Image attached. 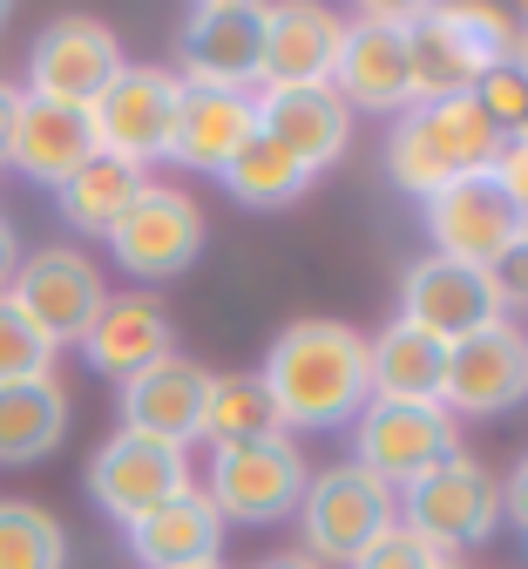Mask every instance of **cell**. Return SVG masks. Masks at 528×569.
I'll use <instances>...</instances> for the list:
<instances>
[{
    "instance_id": "6da1fadb",
    "label": "cell",
    "mask_w": 528,
    "mask_h": 569,
    "mask_svg": "<svg viewBox=\"0 0 528 569\" xmlns=\"http://www.w3.org/2000/svg\"><path fill=\"white\" fill-rule=\"evenodd\" d=\"M265 393L285 427H352L372 400L366 339L339 319H298L265 352Z\"/></svg>"
},
{
    "instance_id": "7a4b0ae2",
    "label": "cell",
    "mask_w": 528,
    "mask_h": 569,
    "mask_svg": "<svg viewBox=\"0 0 528 569\" xmlns=\"http://www.w3.org/2000/svg\"><path fill=\"white\" fill-rule=\"evenodd\" d=\"M501 129L481 116L475 96H447V102H414L400 122H393V142H387V170L400 190L414 197H434L455 177H481L495 170L501 157Z\"/></svg>"
},
{
    "instance_id": "3957f363",
    "label": "cell",
    "mask_w": 528,
    "mask_h": 569,
    "mask_svg": "<svg viewBox=\"0 0 528 569\" xmlns=\"http://www.w3.org/2000/svg\"><path fill=\"white\" fill-rule=\"evenodd\" d=\"M306 455H298L291 435H271V441H238V448H210V509L223 522H285L298 516V502H306Z\"/></svg>"
},
{
    "instance_id": "277c9868",
    "label": "cell",
    "mask_w": 528,
    "mask_h": 569,
    "mask_svg": "<svg viewBox=\"0 0 528 569\" xmlns=\"http://www.w3.org/2000/svg\"><path fill=\"white\" fill-rule=\"evenodd\" d=\"M177 102H183V82L170 76V68H122V76L82 109L89 116V136H96V157L129 163V170L170 157Z\"/></svg>"
},
{
    "instance_id": "5b68a950",
    "label": "cell",
    "mask_w": 528,
    "mask_h": 569,
    "mask_svg": "<svg viewBox=\"0 0 528 569\" xmlns=\"http://www.w3.org/2000/svg\"><path fill=\"white\" fill-rule=\"evenodd\" d=\"M407 495V529L434 549V556H455L468 542H488L501 522V481L468 461V455H447L440 468H427Z\"/></svg>"
},
{
    "instance_id": "8992f818",
    "label": "cell",
    "mask_w": 528,
    "mask_h": 569,
    "mask_svg": "<svg viewBox=\"0 0 528 569\" xmlns=\"http://www.w3.org/2000/svg\"><path fill=\"white\" fill-rule=\"evenodd\" d=\"M183 89L251 96L265 82V8L258 0H203L183 21Z\"/></svg>"
},
{
    "instance_id": "52a82bcc",
    "label": "cell",
    "mask_w": 528,
    "mask_h": 569,
    "mask_svg": "<svg viewBox=\"0 0 528 569\" xmlns=\"http://www.w3.org/2000/svg\"><path fill=\"white\" fill-rule=\"evenodd\" d=\"M447 455H461L455 441V413L447 407H400V400H366V413L352 420V461L366 475H380L393 495L414 488L427 468H440Z\"/></svg>"
},
{
    "instance_id": "ba28073f",
    "label": "cell",
    "mask_w": 528,
    "mask_h": 569,
    "mask_svg": "<svg viewBox=\"0 0 528 569\" xmlns=\"http://www.w3.org/2000/svg\"><path fill=\"white\" fill-rule=\"evenodd\" d=\"M298 522H306L312 562H352L366 542H380L400 516H393V488L380 475H366L359 461L326 468L319 481H306V502H298Z\"/></svg>"
},
{
    "instance_id": "9c48e42d",
    "label": "cell",
    "mask_w": 528,
    "mask_h": 569,
    "mask_svg": "<svg viewBox=\"0 0 528 569\" xmlns=\"http://www.w3.org/2000/svg\"><path fill=\"white\" fill-rule=\"evenodd\" d=\"M8 299H14V312L48 339V346H82V332L96 326V312H102V271L82 258V251H68V244H48V251H28L21 258V271H14V284H8Z\"/></svg>"
},
{
    "instance_id": "30bf717a",
    "label": "cell",
    "mask_w": 528,
    "mask_h": 569,
    "mask_svg": "<svg viewBox=\"0 0 528 569\" xmlns=\"http://www.w3.org/2000/svg\"><path fill=\"white\" fill-rule=\"evenodd\" d=\"M122 41L89 21V14H61L41 28L34 54H28V96L41 102H61V109H89L116 76H122Z\"/></svg>"
},
{
    "instance_id": "8fae6325",
    "label": "cell",
    "mask_w": 528,
    "mask_h": 569,
    "mask_svg": "<svg viewBox=\"0 0 528 569\" xmlns=\"http://www.w3.org/2000/svg\"><path fill=\"white\" fill-rule=\"evenodd\" d=\"M332 89L346 109H414V61H407V8H366L346 21Z\"/></svg>"
},
{
    "instance_id": "7c38bea8",
    "label": "cell",
    "mask_w": 528,
    "mask_h": 569,
    "mask_svg": "<svg viewBox=\"0 0 528 569\" xmlns=\"http://www.w3.org/2000/svg\"><path fill=\"white\" fill-rule=\"evenodd\" d=\"M521 393H528V332L515 319H495L447 346V393H440L447 413L488 420V413H508Z\"/></svg>"
},
{
    "instance_id": "4fadbf2b",
    "label": "cell",
    "mask_w": 528,
    "mask_h": 569,
    "mask_svg": "<svg viewBox=\"0 0 528 569\" xmlns=\"http://www.w3.org/2000/svg\"><path fill=\"white\" fill-rule=\"evenodd\" d=\"M109 251L136 278H177L203 251V210L183 190H170V183H142L136 203L122 210L116 231H109Z\"/></svg>"
},
{
    "instance_id": "5bb4252c",
    "label": "cell",
    "mask_w": 528,
    "mask_h": 569,
    "mask_svg": "<svg viewBox=\"0 0 528 569\" xmlns=\"http://www.w3.org/2000/svg\"><path fill=\"white\" fill-rule=\"evenodd\" d=\"M427 231H434V251H440V258L488 271V264L521 238V210H515V203L501 197V183L481 170V177H455L447 190L427 197Z\"/></svg>"
},
{
    "instance_id": "9a60e30c",
    "label": "cell",
    "mask_w": 528,
    "mask_h": 569,
    "mask_svg": "<svg viewBox=\"0 0 528 569\" xmlns=\"http://www.w3.org/2000/svg\"><path fill=\"white\" fill-rule=\"evenodd\" d=\"M190 488V461L183 448H163V441H142V435H109L89 461V495L129 529L142 522L149 509H163L170 495Z\"/></svg>"
},
{
    "instance_id": "2e32d148",
    "label": "cell",
    "mask_w": 528,
    "mask_h": 569,
    "mask_svg": "<svg viewBox=\"0 0 528 569\" xmlns=\"http://www.w3.org/2000/svg\"><path fill=\"white\" fill-rule=\"evenodd\" d=\"M400 306H407L400 319H407V326H420V332H434L440 346H455V339H468V332H481V326H495V319H501L488 271L455 264V258H440V251H427V258H414V264H407Z\"/></svg>"
},
{
    "instance_id": "e0dca14e",
    "label": "cell",
    "mask_w": 528,
    "mask_h": 569,
    "mask_svg": "<svg viewBox=\"0 0 528 569\" xmlns=\"http://www.w3.org/2000/svg\"><path fill=\"white\" fill-rule=\"evenodd\" d=\"M251 116H258V136H271L278 150L298 157L312 177L326 163H339L346 136H352V109L332 82H319V89H258Z\"/></svg>"
},
{
    "instance_id": "ac0fdd59",
    "label": "cell",
    "mask_w": 528,
    "mask_h": 569,
    "mask_svg": "<svg viewBox=\"0 0 528 569\" xmlns=\"http://www.w3.org/2000/svg\"><path fill=\"white\" fill-rule=\"evenodd\" d=\"M203 400H210V373L190 360H157L136 380H122V435L163 441V448H190L203 435Z\"/></svg>"
},
{
    "instance_id": "d6986e66",
    "label": "cell",
    "mask_w": 528,
    "mask_h": 569,
    "mask_svg": "<svg viewBox=\"0 0 528 569\" xmlns=\"http://www.w3.org/2000/svg\"><path fill=\"white\" fill-rule=\"evenodd\" d=\"M346 21L326 8H265V89H319L339 68Z\"/></svg>"
},
{
    "instance_id": "ffe728a7",
    "label": "cell",
    "mask_w": 528,
    "mask_h": 569,
    "mask_svg": "<svg viewBox=\"0 0 528 569\" xmlns=\"http://www.w3.org/2000/svg\"><path fill=\"white\" fill-rule=\"evenodd\" d=\"M96 157V136H89V116L82 109H61V102H41L21 89V116H14V142H8V163L48 190H61L74 170Z\"/></svg>"
},
{
    "instance_id": "44dd1931",
    "label": "cell",
    "mask_w": 528,
    "mask_h": 569,
    "mask_svg": "<svg viewBox=\"0 0 528 569\" xmlns=\"http://www.w3.org/2000/svg\"><path fill=\"white\" fill-rule=\"evenodd\" d=\"M217 549H223V516L210 509L203 488H183L163 509L129 522V556L142 569H197V562H217Z\"/></svg>"
},
{
    "instance_id": "7402d4cb",
    "label": "cell",
    "mask_w": 528,
    "mask_h": 569,
    "mask_svg": "<svg viewBox=\"0 0 528 569\" xmlns=\"http://www.w3.org/2000/svg\"><path fill=\"white\" fill-rule=\"evenodd\" d=\"M82 352H89V367L109 373V380H136L142 367H157L170 360V312L157 299H102L96 326L82 332Z\"/></svg>"
},
{
    "instance_id": "603a6c76",
    "label": "cell",
    "mask_w": 528,
    "mask_h": 569,
    "mask_svg": "<svg viewBox=\"0 0 528 569\" xmlns=\"http://www.w3.org/2000/svg\"><path fill=\"white\" fill-rule=\"evenodd\" d=\"M258 136L251 96H217V89H183L177 102V129H170V157L190 170H231V157Z\"/></svg>"
},
{
    "instance_id": "cb8c5ba5",
    "label": "cell",
    "mask_w": 528,
    "mask_h": 569,
    "mask_svg": "<svg viewBox=\"0 0 528 569\" xmlns=\"http://www.w3.org/2000/svg\"><path fill=\"white\" fill-rule=\"evenodd\" d=\"M366 367H372V400L440 407V393H447V346L407 319L387 326L380 339H366Z\"/></svg>"
},
{
    "instance_id": "d4e9b609",
    "label": "cell",
    "mask_w": 528,
    "mask_h": 569,
    "mask_svg": "<svg viewBox=\"0 0 528 569\" xmlns=\"http://www.w3.org/2000/svg\"><path fill=\"white\" fill-rule=\"evenodd\" d=\"M68 435V393L48 380L28 387H0V468H28L41 455H54Z\"/></svg>"
},
{
    "instance_id": "484cf974",
    "label": "cell",
    "mask_w": 528,
    "mask_h": 569,
    "mask_svg": "<svg viewBox=\"0 0 528 569\" xmlns=\"http://www.w3.org/2000/svg\"><path fill=\"white\" fill-rule=\"evenodd\" d=\"M407 61H414V102H447L475 96L481 68L447 28V8H407Z\"/></svg>"
},
{
    "instance_id": "4316f807",
    "label": "cell",
    "mask_w": 528,
    "mask_h": 569,
    "mask_svg": "<svg viewBox=\"0 0 528 569\" xmlns=\"http://www.w3.org/2000/svg\"><path fill=\"white\" fill-rule=\"evenodd\" d=\"M285 435V420L265 393L258 373H210V400H203V435L210 448H238V441H271Z\"/></svg>"
},
{
    "instance_id": "83f0119b",
    "label": "cell",
    "mask_w": 528,
    "mask_h": 569,
    "mask_svg": "<svg viewBox=\"0 0 528 569\" xmlns=\"http://www.w3.org/2000/svg\"><path fill=\"white\" fill-rule=\"evenodd\" d=\"M149 177L142 170H129V163H109V157H89L82 170H74L54 197H61V218L74 224V231H89V238H109L116 231V218L136 203V190H142Z\"/></svg>"
},
{
    "instance_id": "f1b7e54d",
    "label": "cell",
    "mask_w": 528,
    "mask_h": 569,
    "mask_svg": "<svg viewBox=\"0 0 528 569\" xmlns=\"http://www.w3.org/2000/svg\"><path fill=\"white\" fill-rule=\"evenodd\" d=\"M223 190H231L238 203H251V210H278V203H298L312 190V170L298 157H285L271 136H251L231 157V170H223Z\"/></svg>"
},
{
    "instance_id": "f546056e",
    "label": "cell",
    "mask_w": 528,
    "mask_h": 569,
    "mask_svg": "<svg viewBox=\"0 0 528 569\" xmlns=\"http://www.w3.org/2000/svg\"><path fill=\"white\" fill-rule=\"evenodd\" d=\"M68 536L34 502H0V569H61Z\"/></svg>"
},
{
    "instance_id": "4dcf8cb0",
    "label": "cell",
    "mask_w": 528,
    "mask_h": 569,
    "mask_svg": "<svg viewBox=\"0 0 528 569\" xmlns=\"http://www.w3.org/2000/svg\"><path fill=\"white\" fill-rule=\"evenodd\" d=\"M54 373V346L14 312V299L0 292V387H28V380H48Z\"/></svg>"
},
{
    "instance_id": "1f68e13d",
    "label": "cell",
    "mask_w": 528,
    "mask_h": 569,
    "mask_svg": "<svg viewBox=\"0 0 528 569\" xmlns=\"http://www.w3.org/2000/svg\"><path fill=\"white\" fill-rule=\"evenodd\" d=\"M447 28H455V41L468 48V61L481 68H501V61H515V14H501V8H475V0H461V8H447Z\"/></svg>"
},
{
    "instance_id": "d6a6232c",
    "label": "cell",
    "mask_w": 528,
    "mask_h": 569,
    "mask_svg": "<svg viewBox=\"0 0 528 569\" xmlns=\"http://www.w3.org/2000/svg\"><path fill=\"white\" fill-rule=\"evenodd\" d=\"M475 102H481V116L501 136H528V68H515V61L488 68V76L475 82Z\"/></svg>"
},
{
    "instance_id": "836d02e7",
    "label": "cell",
    "mask_w": 528,
    "mask_h": 569,
    "mask_svg": "<svg viewBox=\"0 0 528 569\" xmlns=\"http://www.w3.org/2000/svg\"><path fill=\"white\" fill-rule=\"evenodd\" d=\"M434 562H440V556H434L407 522H393L380 542H366V549L352 556V569H434Z\"/></svg>"
},
{
    "instance_id": "e575fe53",
    "label": "cell",
    "mask_w": 528,
    "mask_h": 569,
    "mask_svg": "<svg viewBox=\"0 0 528 569\" xmlns=\"http://www.w3.org/2000/svg\"><path fill=\"white\" fill-rule=\"evenodd\" d=\"M488 284H495L501 319H508V312H528V238H515V244L488 264Z\"/></svg>"
},
{
    "instance_id": "d590c367",
    "label": "cell",
    "mask_w": 528,
    "mask_h": 569,
    "mask_svg": "<svg viewBox=\"0 0 528 569\" xmlns=\"http://www.w3.org/2000/svg\"><path fill=\"white\" fill-rule=\"evenodd\" d=\"M495 183H501V197L528 218V136H508L501 142V157H495V170H488Z\"/></svg>"
},
{
    "instance_id": "8d00e7d4",
    "label": "cell",
    "mask_w": 528,
    "mask_h": 569,
    "mask_svg": "<svg viewBox=\"0 0 528 569\" xmlns=\"http://www.w3.org/2000/svg\"><path fill=\"white\" fill-rule=\"evenodd\" d=\"M501 516H515V529L528 536V455L515 461V475L501 481Z\"/></svg>"
},
{
    "instance_id": "74e56055",
    "label": "cell",
    "mask_w": 528,
    "mask_h": 569,
    "mask_svg": "<svg viewBox=\"0 0 528 569\" xmlns=\"http://www.w3.org/2000/svg\"><path fill=\"white\" fill-rule=\"evenodd\" d=\"M14 116H21V89L0 82V163H8V142H14Z\"/></svg>"
},
{
    "instance_id": "f35d334b",
    "label": "cell",
    "mask_w": 528,
    "mask_h": 569,
    "mask_svg": "<svg viewBox=\"0 0 528 569\" xmlns=\"http://www.w3.org/2000/svg\"><path fill=\"white\" fill-rule=\"evenodd\" d=\"M14 271H21V244H14V231L0 224V292L14 284Z\"/></svg>"
},
{
    "instance_id": "ab89813d",
    "label": "cell",
    "mask_w": 528,
    "mask_h": 569,
    "mask_svg": "<svg viewBox=\"0 0 528 569\" xmlns=\"http://www.w3.org/2000/svg\"><path fill=\"white\" fill-rule=\"evenodd\" d=\"M515 68H528V8L515 14Z\"/></svg>"
},
{
    "instance_id": "60d3db41",
    "label": "cell",
    "mask_w": 528,
    "mask_h": 569,
    "mask_svg": "<svg viewBox=\"0 0 528 569\" xmlns=\"http://www.w3.org/2000/svg\"><path fill=\"white\" fill-rule=\"evenodd\" d=\"M258 569H319V562H312V556H265Z\"/></svg>"
},
{
    "instance_id": "b9f144b4",
    "label": "cell",
    "mask_w": 528,
    "mask_h": 569,
    "mask_svg": "<svg viewBox=\"0 0 528 569\" xmlns=\"http://www.w3.org/2000/svg\"><path fill=\"white\" fill-rule=\"evenodd\" d=\"M434 569H461V562H455V556H440V562H434Z\"/></svg>"
},
{
    "instance_id": "7bdbcfd3",
    "label": "cell",
    "mask_w": 528,
    "mask_h": 569,
    "mask_svg": "<svg viewBox=\"0 0 528 569\" xmlns=\"http://www.w3.org/2000/svg\"><path fill=\"white\" fill-rule=\"evenodd\" d=\"M0 28H8V0H0Z\"/></svg>"
},
{
    "instance_id": "ee69618b",
    "label": "cell",
    "mask_w": 528,
    "mask_h": 569,
    "mask_svg": "<svg viewBox=\"0 0 528 569\" xmlns=\"http://www.w3.org/2000/svg\"><path fill=\"white\" fill-rule=\"evenodd\" d=\"M197 569H223V562H197Z\"/></svg>"
},
{
    "instance_id": "f6af8a7d",
    "label": "cell",
    "mask_w": 528,
    "mask_h": 569,
    "mask_svg": "<svg viewBox=\"0 0 528 569\" xmlns=\"http://www.w3.org/2000/svg\"><path fill=\"white\" fill-rule=\"evenodd\" d=\"M521 238H528V218H521Z\"/></svg>"
}]
</instances>
